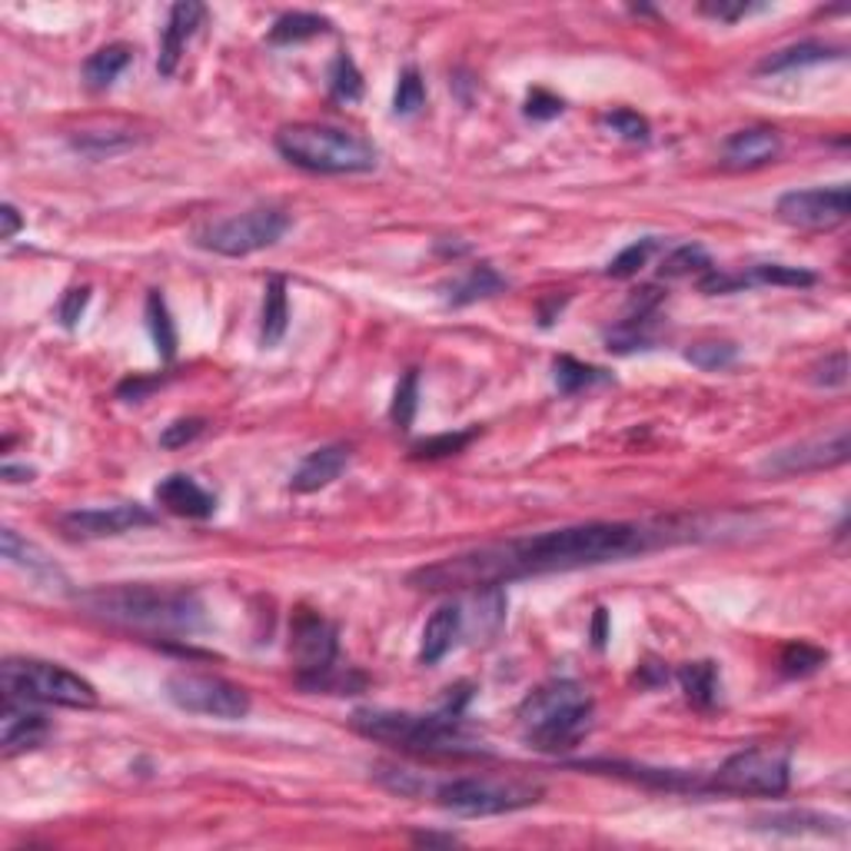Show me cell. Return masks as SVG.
Listing matches in <instances>:
<instances>
[{"mask_svg": "<svg viewBox=\"0 0 851 851\" xmlns=\"http://www.w3.org/2000/svg\"><path fill=\"white\" fill-rule=\"evenodd\" d=\"M4 699L31 702V706H64V709H94L97 689L84 675L44 662V658H8L0 668Z\"/></svg>", "mask_w": 851, "mask_h": 851, "instance_id": "cell-6", "label": "cell"}, {"mask_svg": "<svg viewBox=\"0 0 851 851\" xmlns=\"http://www.w3.org/2000/svg\"><path fill=\"white\" fill-rule=\"evenodd\" d=\"M479 596L472 599V625H462V632H472L479 635L476 642H485L489 635L499 632L502 619H505V596H502V586H489V589H476Z\"/></svg>", "mask_w": 851, "mask_h": 851, "instance_id": "cell-27", "label": "cell"}, {"mask_svg": "<svg viewBox=\"0 0 851 851\" xmlns=\"http://www.w3.org/2000/svg\"><path fill=\"white\" fill-rule=\"evenodd\" d=\"M775 214L782 223L798 227V230H834L851 214V194H848V184L788 190L778 197Z\"/></svg>", "mask_w": 851, "mask_h": 851, "instance_id": "cell-12", "label": "cell"}, {"mask_svg": "<svg viewBox=\"0 0 851 851\" xmlns=\"http://www.w3.org/2000/svg\"><path fill=\"white\" fill-rule=\"evenodd\" d=\"M133 61V51L127 44H107L100 51H94L84 64V84L90 90H107Z\"/></svg>", "mask_w": 851, "mask_h": 851, "instance_id": "cell-22", "label": "cell"}, {"mask_svg": "<svg viewBox=\"0 0 851 851\" xmlns=\"http://www.w3.org/2000/svg\"><path fill=\"white\" fill-rule=\"evenodd\" d=\"M137 140L130 130H84L80 137L70 140V146L90 160H103V156H113V153H123L130 150Z\"/></svg>", "mask_w": 851, "mask_h": 851, "instance_id": "cell-32", "label": "cell"}, {"mask_svg": "<svg viewBox=\"0 0 851 851\" xmlns=\"http://www.w3.org/2000/svg\"><path fill=\"white\" fill-rule=\"evenodd\" d=\"M712 270V257L702 243H683L675 247L672 253H665L658 273L662 280H683V276H702Z\"/></svg>", "mask_w": 851, "mask_h": 851, "instance_id": "cell-31", "label": "cell"}, {"mask_svg": "<svg viewBox=\"0 0 851 851\" xmlns=\"http://www.w3.org/2000/svg\"><path fill=\"white\" fill-rule=\"evenodd\" d=\"M166 699L184 712L237 722L250 716V692L227 683L220 675L204 672H174L166 678Z\"/></svg>", "mask_w": 851, "mask_h": 851, "instance_id": "cell-9", "label": "cell"}, {"mask_svg": "<svg viewBox=\"0 0 851 851\" xmlns=\"http://www.w3.org/2000/svg\"><path fill=\"white\" fill-rule=\"evenodd\" d=\"M329 94L339 103H357L363 97V74H360V67L353 64L350 54H339L329 64Z\"/></svg>", "mask_w": 851, "mask_h": 851, "instance_id": "cell-34", "label": "cell"}, {"mask_svg": "<svg viewBox=\"0 0 851 851\" xmlns=\"http://www.w3.org/2000/svg\"><path fill=\"white\" fill-rule=\"evenodd\" d=\"M47 735H51V722L41 712H34L31 702L4 699V712H0V745H4L8 759L44 745Z\"/></svg>", "mask_w": 851, "mask_h": 851, "instance_id": "cell-17", "label": "cell"}, {"mask_svg": "<svg viewBox=\"0 0 851 851\" xmlns=\"http://www.w3.org/2000/svg\"><path fill=\"white\" fill-rule=\"evenodd\" d=\"M347 466H350V446H343V443L319 446V449H313V452L296 466V472L290 476V489H293V492H316V489H326L329 482H336L339 476H343Z\"/></svg>", "mask_w": 851, "mask_h": 851, "instance_id": "cell-19", "label": "cell"}, {"mask_svg": "<svg viewBox=\"0 0 851 851\" xmlns=\"http://www.w3.org/2000/svg\"><path fill=\"white\" fill-rule=\"evenodd\" d=\"M207 18V8L204 4H194V0H181V4L170 8V18H166V28H163V37H160V61H156V70L163 77H170L177 70L187 44L194 41V34L200 31Z\"/></svg>", "mask_w": 851, "mask_h": 851, "instance_id": "cell-15", "label": "cell"}, {"mask_svg": "<svg viewBox=\"0 0 851 851\" xmlns=\"http://www.w3.org/2000/svg\"><path fill=\"white\" fill-rule=\"evenodd\" d=\"M739 357L735 343H696L686 350V360L699 370H725Z\"/></svg>", "mask_w": 851, "mask_h": 851, "instance_id": "cell-42", "label": "cell"}, {"mask_svg": "<svg viewBox=\"0 0 851 851\" xmlns=\"http://www.w3.org/2000/svg\"><path fill=\"white\" fill-rule=\"evenodd\" d=\"M413 841H416V844H456L452 834H416Z\"/></svg>", "mask_w": 851, "mask_h": 851, "instance_id": "cell-52", "label": "cell"}, {"mask_svg": "<svg viewBox=\"0 0 851 851\" xmlns=\"http://www.w3.org/2000/svg\"><path fill=\"white\" fill-rule=\"evenodd\" d=\"M782 153V137L772 127H749L725 140L722 166L725 170H759Z\"/></svg>", "mask_w": 851, "mask_h": 851, "instance_id": "cell-18", "label": "cell"}, {"mask_svg": "<svg viewBox=\"0 0 851 851\" xmlns=\"http://www.w3.org/2000/svg\"><path fill=\"white\" fill-rule=\"evenodd\" d=\"M87 303H90V286H70V290L64 293L61 306H57V319H61L67 329H74V326L80 323V316L87 313Z\"/></svg>", "mask_w": 851, "mask_h": 851, "instance_id": "cell-46", "label": "cell"}, {"mask_svg": "<svg viewBox=\"0 0 851 851\" xmlns=\"http://www.w3.org/2000/svg\"><path fill=\"white\" fill-rule=\"evenodd\" d=\"M290 652L296 658V683L303 689H319L323 678L336 668V625L326 622L319 612L299 609L293 615V642Z\"/></svg>", "mask_w": 851, "mask_h": 851, "instance_id": "cell-11", "label": "cell"}, {"mask_svg": "<svg viewBox=\"0 0 851 851\" xmlns=\"http://www.w3.org/2000/svg\"><path fill=\"white\" fill-rule=\"evenodd\" d=\"M156 516L140 502H117V505H94V509H74L61 516V530L70 539H107L123 536L140 526H153Z\"/></svg>", "mask_w": 851, "mask_h": 851, "instance_id": "cell-14", "label": "cell"}, {"mask_svg": "<svg viewBox=\"0 0 851 851\" xmlns=\"http://www.w3.org/2000/svg\"><path fill=\"white\" fill-rule=\"evenodd\" d=\"M416 406H419V373L410 370V373L403 377V383L396 386V396H393V410H390L393 423H396L400 429H410L413 419H416Z\"/></svg>", "mask_w": 851, "mask_h": 851, "instance_id": "cell-39", "label": "cell"}, {"mask_svg": "<svg viewBox=\"0 0 851 851\" xmlns=\"http://www.w3.org/2000/svg\"><path fill=\"white\" fill-rule=\"evenodd\" d=\"M699 11L706 18H716V21H725V24H735L749 14H759L765 11V4H749V0H706V4H699Z\"/></svg>", "mask_w": 851, "mask_h": 851, "instance_id": "cell-43", "label": "cell"}, {"mask_svg": "<svg viewBox=\"0 0 851 851\" xmlns=\"http://www.w3.org/2000/svg\"><path fill=\"white\" fill-rule=\"evenodd\" d=\"M655 237H645V240H639V243H629L619 257H612V263L605 266V273L612 276V280H629V276H635L645 263H648V257L655 253Z\"/></svg>", "mask_w": 851, "mask_h": 851, "instance_id": "cell-38", "label": "cell"}, {"mask_svg": "<svg viewBox=\"0 0 851 851\" xmlns=\"http://www.w3.org/2000/svg\"><path fill=\"white\" fill-rule=\"evenodd\" d=\"M329 21L319 18V14H306V11H293V14H283L276 18V24L270 28L266 41L276 44V47H293V44H303V41H313V37H323L329 34Z\"/></svg>", "mask_w": 851, "mask_h": 851, "instance_id": "cell-24", "label": "cell"}, {"mask_svg": "<svg viewBox=\"0 0 851 851\" xmlns=\"http://www.w3.org/2000/svg\"><path fill=\"white\" fill-rule=\"evenodd\" d=\"M276 150L283 160H290L309 174L343 177V174H370L380 163V150L343 127L326 123H290L276 130Z\"/></svg>", "mask_w": 851, "mask_h": 851, "instance_id": "cell-4", "label": "cell"}, {"mask_svg": "<svg viewBox=\"0 0 851 851\" xmlns=\"http://www.w3.org/2000/svg\"><path fill=\"white\" fill-rule=\"evenodd\" d=\"M851 452V436H848V426H838L834 433H825V436H811V439H801L795 446H785L778 452H772L765 462H762V472H772V476H798V472H821V469H831V466H841Z\"/></svg>", "mask_w": 851, "mask_h": 851, "instance_id": "cell-13", "label": "cell"}, {"mask_svg": "<svg viewBox=\"0 0 851 851\" xmlns=\"http://www.w3.org/2000/svg\"><path fill=\"white\" fill-rule=\"evenodd\" d=\"M592 725V699L579 683L556 678L539 686L520 706V729L539 752H566L582 742Z\"/></svg>", "mask_w": 851, "mask_h": 851, "instance_id": "cell-5", "label": "cell"}, {"mask_svg": "<svg viewBox=\"0 0 851 851\" xmlns=\"http://www.w3.org/2000/svg\"><path fill=\"white\" fill-rule=\"evenodd\" d=\"M156 386H160V380H140V377H133V380H123V383L117 386V396H120L123 403H140V400H146V393L156 390Z\"/></svg>", "mask_w": 851, "mask_h": 851, "instance_id": "cell-48", "label": "cell"}, {"mask_svg": "<svg viewBox=\"0 0 851 851\" xmlns=\"http://www.w3.org/2000/svg\"><path fill=\"white\" fill-rule=\"evenodd\" d=\"M436 805L452 815L485 818V815H505L530 808L543 798V785L523 782V778H492V775H459L449 782H439L433 792Z\"/></svg>", "mask_w": 851, "mask_h": 851, "instance_id": "cell-7", "label": "cell"}, {"mask_svg": "<svg viewBox=\"0 0 851 851\" xmlns=\"http://www.w3.org/2000/svg\"><path fill=\"white\" fill-rule=\"evenodd\" d=\"M792 782V752L782 745H755L729 755L709 782H699L702 792L719 795H785Z\"/></svg>", "mask_w": 851, "mask_h": 851, "instance_id": "cell-8", "label": "cell"}, {"mask_svg": "<svg viewBox=\"0 0 851 851\" xmlns=\"http://www.w3.org/2000/svg\"><path fill=\"white\" fill-rule=\"evenodd\" d=\"M153 495H156L160 509H166V513H174V516H184V520H210L217 513L214 492H207L194 476H184V472L160 479Z\"/></svg>", "mask_w": 851, "mask_h": 851, "instance_id": "cell-16", "label": "cell"}, {"mask_svg": "<svg viewBox=\"0 0 851 851\" xmlns=\"http://www.w3.org/2000/svg\"><path fill=\"white\" fill-rule=\"evenodd\" d=\"M502 290H505V280H502L492 266H472L462 280L452 283L449 303H452V306H466V303L495 296V293H502Z\"/></svg>", "mask_w": 851, "mask_h": 851, "instance_id": "cell-29", "label": "cell"}, {"mask_svg": "<svg viewBox=\"0 0 851 851\" xmlns=\"http://www.w3.org/2000/svg\"><path fill=\"white\" fill-rule=\"evenodd\" d=\"M0 549H4V559H8V563L28 569V572H34V576H57V569L51 566V559H47L34 543L21 539L14 530L0 533Z\"/></svg>", "mask_w": 851, "mask_h": 851, "instance_id": "cell-33", "label": "cell"}, {"mask_svg": "<svg viewBox=\"0 0 851 851\" xmlns=\"http://www.w3.org/2000/svg\"><path fill=\"white\" fill-rule=\"evenodd\" d=\"M668 539L665 526L639 523H582L566 530H549L536 536H516L489 543L459 556H446L410 576L419 592H469L505 586L516 579H536L553 572H572L605 563H622L642 556Z\"/></svg>", "mask_w": 851, "mask_h": 851, "instance_id": "cell-1", "label": "cell"}, {"mask_svg": "<svg viewBox=\"0 0 851 851\" xmlns=\"http://www.w3.org/2000/svg\"><path fill=\"white\" fill-rule=\"evenodd\" d=\"M290 227V217L280 207H253L247 214L227 217L197 233V247L220 257H250L273 247Z\"/></svg>", "mask_w": 851, "mask_h": 851, "instance_id": "cell-10", "label": "cell"}, {"mask_svg": "<svg viewBox=\"0 0 851 851\" xmlns=\"http://www.w3.org/2000/svg\"><path fill=\"white\" fill-rule=\"evenodd\" d=\"M350 725L373 739V742H386L406 752H419V755H479L482 752V739L466 725L462 712L456 709H439L429 716H416V712H390V709H360Z\"/></svg>", "mask_w": 851, "mask_h": 851, "instance_id": "cell-3", "label": "cell"}, {"mask_svg": "<svg viewBox=\"0 0 851 851\" xmlns=\"http://www.w3.org/2000/svg\"><path fill=\"white\" fill-rule=\"evenodd\" d=\"M146 329H150L156 353L163 360H174L177 357V326H174V316H170L166 299L160 296V290L146 293Z\"/></svg>", "mask_w": 851, "mask_h": 851, "instance_id": "cell-26", "label": "cell"}, {"mask_svg": "<svg viewBox=\"0 0 851 851\" xmlns=\"http://www.w3.org/2000/svg\"><path fill=\"white\" fill-rule=\"evenodd\" d=\"M602 127H609L615 137L632 140V143H645L648 133H652V130H648V120H645L642 113H635V110H625V107L605 113V117H602Z\"/></svg>", "mask_w": 851, "mask_h": 851, "instance_id": "cell-41", "label": "cell"}, {"mask_svg": "<svg viewBox=\"0 0 851 851\" xmlns=\"http://www.w3.org/2000/svg\"><path fill=\"white\" fill-rule=\"evenodd\" d=\"M204 429H207V423H204L200 416L177 419V423H170V426L160 433V446H163V449H184V446L194 443Z\"/></svg>", "mask_w": 851, "mask_h": 851, "instance_id": "cell-45", "label": "cell"}, {"mask_svg": "<svg viewBox=\"0 0 851 851\" xmlns=\"http://www.w3.org/2000/svg\"><path fill=\"white\" fill-rule=\"evenodd\" d=\"M825 662H828V652H825V648L808 645V642H792V645L782 648L778 668H782V675H788V678H805V675L818 672Z\"/></svg>", "mask_w": 851, "mask_h": 851, "instance_id": "cell-35", "label": "cell"}, {"mask_svg": "<svg viewBox=\"0 0 851 851\" xmlns=\"http://www.w3.org/2000/svg\"><path fill=\"white\" fill-rule=\"evenodd\" d=\"M0 220H4V230H0V237H4V240H14V237L21 233V227H24V217L18 214V207H14V204H4V207H0Z\"/></svg>", "mask_w": 851, "mask_h": 851, "instance_id": "cell-49", "label": "cell"}, {"mask_svg": "<svg viewBox=\"0 0 851 851\" xmlns=\"http://www.w3.org/2000/svg\"><path fill=\"white\" fill-rule=\"evenodd\" d=\"M765 828L772 831H788V834H798V831H815V834H828V831H844V821L841 818H828V815H818V811H775V815H765L762 818Z\"/></svg>", "mask_w": 851, "mask_h": 851, "instance_id": "cell-30", "label": "cell"}, {"mask_svg": "<svg viewBox=\"0 0 851 851\" xmlns=\"http://www.w3.org/2000/svg\"><path fill=\"white\" fill-rule=\"evenodd\" d=\"M563 113V100L553 97L549 90H533L530 100H526V117L530 120H553Z\"/></svg>", "mask_w": 851, "mask_h": 851, "instance_id": "cell-47", "label": "cell"}, {"mask_svg": "<svg viewBox=\"0 0 851 851\" xmlns=\"http://www.w3.org/2000/svg\"><path fill=\"white\" fill-rule=\"evenodd\" d=\"M553 377H556L559 393H566V396H576V393L592 390V386H605V383L612 380L605 370L589 367V363H579V360H572V357H559V360L553 363Z\"/></svg>", "mask_w": 851, "mask_h": 851, "instance_id": "cell-28", "label": "cell"}, {"mask_svg": "<svg viewBox=\"0 0 851 851\" xmlns=\"http://www.w3.org/2000/svg\"><path fill=\"white\" fill-rule=\"evenodd\" d=\"M472 439H476V429L429 436V439H423V443H416V446H413V456H416V459H446V456H456V452H462V449H466Z\"/></svg>", "mask_w": 851, "mask_h": 851, "instance_id": "cell-40", "label": "cell"}, {"mask_svg": "<svg viewBox=\"0 0 851 851\" xmlns=\"http://www.w3.org/2000/svg\"><path fill=\"white\" fill-rule=\"evenodd\" d=\"M815 273L811 270H801V266H785V263H759L745 283H765V286H815Z\"/></svg>", "mask_w": 851, "mask_h": 851, "instance_id": "cell-36", "label": "cell"}, {"mask_svg": "<svg viewBox=\"0 0 851 851\" xmlns=\"http://www.w3.org/2000/svg\"><path fill=\"white\" fill-rule=\"evenodd\" d=\"M811 380H815V386H825V390H841V386L848 383V353H844V350H838V353L825 357V360L815 367Z\"/></svg>", "mask_w": 851, "mask_h": 851, "instance_id": "cell-44", "label": "cell"}, {"mask_svg": "<svg viewBox=\"0 0 851 851\" xmlns=\"http://www.w3.org/2000/svg\"><path fill=\"white\" fill-rule=\"evenodd\" d=\"M844 57L841 47L831 44H818V41H805V44H792L778 54H772L768 61H762V74H785V70H798V67H811V64H825V61H838Z\"/></svg>", "mask_w": 851, "mask_h": 851, "instance_id": "cell-21", "label": "cell"}, {"mask_svg": "<svg viewBox=\"0 0 851 851\" xmlns=\"http://www.w3.org/2000/svg\"><path fill=\"white\" fill-rule=\"evenodd\" d=\"M290 323V299H286V280L270 276L266 296H263V323H260V339L263 347H276Z\"/></svg>", "mask_w": 851, "mask_h": 851, "instance_id": "cell-25", "label": "cell"}, {"mask_svg": "<svg viewBox=\"0 0 851 851\" xmlns=\"http://www.w3.org/2000/svg\"><path fill=\"white\" fill-rule=\"evenodd\" d=\"M423 103H426V84H423V77H419L416 67H406V70L400 74V84H396L393 110H396L400 117H413V113L423 110Z\"/></svg>", "mask_w": 851, "mask_h": 851, "instance_id": "cell-37", "label": "cell"}, {"mask_svg": "<svg viewBox=\"0 0 851 851\" xmlns=\"http://www.w3.org/2000/svg\"><path fill=\"white\" fill-rule=\"evenodd\" d=\"M31 476H34V469H28V466H4V479L8 482H31Z\"/></svg>", "mask_w": 851, "mask_h": 851, "instance_id": "cell-50", "label": "cell"}, {"mask_svg": "<svg viewBox=\"0 0 851 851\" xmlns=\"http://www.w3.org/2000/svg\"><path fill=\"white\" fill-rule=\"evenodd\" d=\"M80 609L107 622L146 632H194L204 625V605L197 592L170 586H110L77 596Z\"/></svg>", "mask_w": 851, "mask_h": 851, "instance_id": "cell-2", "label": "cell"}, {"mask_svg": "<svg viewBox=\"0 0 851 851\" xmlns=\"http://www.w3.org/2000/svg\"><path fill=\"white\" fill-rule=\"evenodd\" d=\"M678 683H683V692L696 709H712L719 702V668L709 658L678 668Z\"/></svg>", "mask_w": 851, "mask_h": 851, "instance_id": "cell-23", "label": "cell"}, {"mask_svg": "<svg viewBox=\"0 0 851 851\" xmlns=\"http://www.w3.org/2000/svg\"><path fill=\"white\" fill-rule=\"evenodd\" d=\"M592 642L602 648L605 645V609H596V619H592Z\"/></svg>", "mask_w": 851, "mask_h": 851, "instance_id": "cell-51", "label": "cell"}, {"mask_svg": "<svg viewBox=\"0 0 851 851\" xmlns=\"http://www.w3.org/2000/svg\"><path fill=\"white\" fill-rule=\"evenodd\" d=\"M462 635V605L459 602H443L423 625V642H419V662L436 665L446 658V652L456 645Z\"/></svg>", "mask_w": 851, "mask_h": 851, "instance_id": "cell-20", "label": "cell"}]
</instances>
